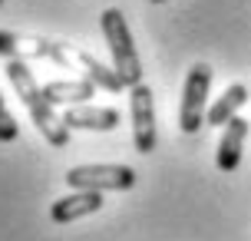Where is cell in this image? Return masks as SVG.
Instances as JSON below:
<instances>
[{
    "label": "cell",
    "instance_id": "obj_7",
    "mask_svg": "<svg viewBox=\"0 0 251 241\" xmlns=\"http://www.w3.org/2000/svg\"><path fill=\"white\" fill-rule=\"evenodd\" d=\"M100 208H102V192L73 189L70 195H63L50 205V218L56 225H70V221H79L86 215H96Z\"/></svg>",
    "mask_w": 251,
    "mask_h": 241
},
{
    "label": "cell",
    "instance_id": "obj_11",
    "mask_svg": "<svg viewBox=\"0 0 251 241\" xmlns=\"http://www.w3.org/2000/svg\"><path fill=\"white\" fill-rule=\"evenodd\" d=\"M0 56L10 60H37V56H50V40H37V37H20L10 30H0Z\"/></svg>",
    "mask_w": 251,
    "mask_h": 241
},
{
    "label": "cell",
    "instance_id": "obj_10",
    "mask_svg": "<svg viewBox=\"0 0 251 241\" xmlns=\"http://www.w3.org/2000/svg\"><path fill=\"white\" fill-rule=\"evenodd\" d=\"M43 96L53 102V106H86L93 96H96V83L89 79H56V83H47L43 86Z\"/></svg>",
    "mask_w": 251,
    "mask_h": 241
},
{
    "label": "cell",
    "instance_id": "obj_6",
    "mask_svg": "<svg viewBox=\"0 0 251 241\" xmlns=\"http://www.w3.org/2000/svg\"><path fill=\"white\" fill-rule=\"evenodd\" d=\"M129 116H132V142H136V152L149 155L155 152V99H152V89L146 83L129 89Z\"/></svg>",
    "mask_w": 251,
    "mask_h": 241
},
{
    "label": "cell",
    "instance_id": "obj_1",
    "mask_svg": "<svg viewBox=\"0 0 251 241\" xmlns=\"http://www.w3.org/2000/svg\"><path fill=\"white\" fill-rule=\"evenodd\" d=\"M7 79L13 83V93H17L20 102L26 106V113H30V119H33L37 132L50 142L53 149H66V142H70V126L63 122V116H56V106L43 96V89L37 86L30 66H26L24 60H10Z\"/></svg>",
    "mask_w": 251,
    "mask_h": 241
},
{
    "label": "cell",
    "instance_id": "obj_4",
    "mask_svg": "<svg viewBox=\"0 0 251 241\" xmlns=\"http://www.w3.org/2000/svg\"><path fill=\"white\" fill-rule=\"evenodd\" d=\"M70 189H86V192H129L136 185V169L132 165H76L66 172Z\"/></svg>",
    "mask_w": 251,
    "mask_h": 241
},
{
    "label": "cell",
    "instance_id": "obj_2",
    "mask_svg": "<svg viewBox=\"0 0 251 241\" xmlns=\"http://www.w3.org/2000/svg\"><path fill=\"white\" fill-rule=\"evenodd\" d=\"M100 26H102V37L109 43V53H113V70L116 76L123 79V86H139L142 83V60L136 53V43H132V33L126 26V17L119 7H109L102 10L100 17Z\"/></svg>",
    "mask_w": 251,
    "mask_h": 241
},
{
    "label": "cell",
    "instance_id": "obj_13",
    "mask_svg": "<svg viewBox=\"0 0 251 241\" xmlns=\"http://www.w3.org/2000/svg\"><path fill=\"white\" fill-rule=\"evenodd\" d=\"M17 136H20V126H17L13 113L7 109L3 96H0V142H3V145H7V142H17Z\"/></svg>",
    "mask_w": 251,
    "mask_h": 241
},
{
    "label": "cell",
    "instance_id": "obj_5",
    "mask_svg": "<svg viewBox=\"0 0 251 241\" xmlns=\"http://www.w3.org/2000/svg\"><path fill=\"white\" fill-rule=\"evenodd\" d=\"M50 60L60 66H70V70H79L83 73V79H89V83H96L100 89H109V93H119L123 86V79L116 76L113 66H102L100 60H93L89 53L83 50H73V47H66V43H56V40H50Z\"/></svg>",
    "mask_w": 251,
    "mask_h": 241
},
{
    "label": "cell",
    "instance_id": "obj_9",
    "mask_svg": "<svg viewBox=\"0 0 251 241\" xmlns=\"http://www.w3.org/2000/svg\"><path fill=\"white\" fill-rule=\"evenodd\" d=\"M63 122L70 129H93V132H113L119 126V113L109 106H70L63 113Z\"/></svg>",
    "mask_w": 251,
    "mask_h": 241
},
{
    "label": "cell",
    "instance_id": "obj_14",
    "mask_svg": "<svg viewBox=\"0 0 251 241\" xmlns=\"http://www.w3.org/2000/svg\"><path fill=\"white\" fill-rule=\"evenodd\" d=\"M152 3H165V0H152Z\"/></svg>",
    "mask_w": 251,
    "mask_h": 241
},
{
    "label": "cell",
    "instance_id": "obj_3",
    "mask_svg": "<svg viewBox=\"0 0 251 241\" xmlns=\"http://www.w3.org/2000/svg\"><path fill=\"white\" fill-rule=\"evenodd\" d=\"M208 86H212V66L195 63L182 86V102H178V129L195 136L201 126H208Z\"/></svg>",
    "mask_w": 251,
    "mask_h": 241
},
{
    "label": "cell",
    "instance_id": "obj_15",
    "mask_svg": "<svg viewBox=\"0 0 251 241\" xmlns=\"http://www.w3.org/2000/svg\"><path fill=\"white\" fill-rule=\"evenodd\" d=\"M0 3H3V0H0Z\"/></svg>",
    "mask_w": 251,
    "mask_h": 241
},
{
    "label": "cell",
    "instance_id": "obj_12",
    "mask_svg": "<svg viewBox=\"0 0 251 241\" xmlns=\"http://www.w3.org/2000/svg\"><path fill=\"white\" fill-rule=\"evenodd\" d=\"M245 102H248V86H245V83H231V86L218 96V102L208 109V126H228V122L238 116V109Z\"/></svg>",
    "mask_w": 251,
    "mask_h": 241
},
{
    "label": "cell",
    "instance_id": "obj_8",
    "mask_svg": "<svg viewBox=\"0 0 251 241\" xmlns=\"http://www.w3.org/2000/svg\"><path fill=\"white\" fill-rule=\"evenodd\" d=\"M225 132H222V142H218V155H215V165L222 169V172H235L241 165V149H245V139H248V129L251 122L248 119H241V116H235L228 126H222Z\"/></svg>",
    "mask_w": 251,
    "mask_h": 241
}]
</instances>
